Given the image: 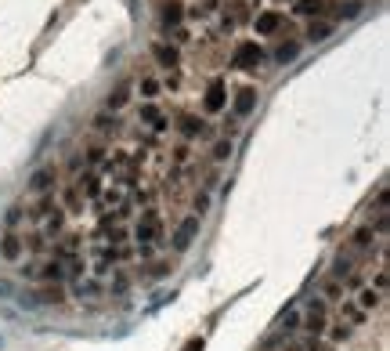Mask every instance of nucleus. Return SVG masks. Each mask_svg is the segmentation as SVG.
Masks as SVG:
<instances>
[{"instance_id":"nucleus-6","label":"nucleus","mask_w":390,"mask_h":351,"mask_svg":"<svg viewBox=\"0 0 390 351\" xmlns=\"http://www.w3.org/2000/svg\"><path fill=\"white\" fill-rule=\"evenodd\" d=\"M152 58H156V65L166 72V69H184L181 62H184V54H181V47L177 44H170V40H152Z\"/></svg>"},{"instance_id":"nucleus-11","label":"nucleus","mask_w":390,"mask_h":351,"mask_svg":"<svg viewBox=\"0 0 390 351\" xmlns=\"http://www.w3.org/2000/svg\"><path fill=\"white\" fill-rule=\"evenodd\" d=\"M134 91L141 95V102H159V95H163V84H159L156 72H145V77H138V80H134Z\"/></svg>"},{"instance_id":"nucleus-8","label":"nucleus","mask_w":390,"mask_h":351,"mask_svg":"<svg viewBox=\"0 0 390 351\" xmlns=\"http://www.w3.org/2000/svg\"><path fill=\"white\" fill-rule=\"evenodd\" d=\"M300 51H304V40H286V36H282V40H278V44L271 47L268 58H271L275 65H289V62L300 58Z\"/></svg>"},{"instance_id":"nucleus-1","label":"nucleus","mask_w":390,"mask_h":351,"mask_svg":"<svg viewBox=\"0 0 390 351\" xmlns=\"http://www.w3.org/2000/svg\"><path fill=\"white\" fill-rule=\"evenodd\" d=\"M199 113L206 120H217L220 113H228V84H225V77L210 80L206 95H202V102H199Z\"/></svg>"},{"instance_id":"nucleus-9","label":"nucleus","mask_w":390,"mask_h":351,"mask_svg":"<svg viewBox=\"0 0 390 351\" xmlns=\"http://www.w3.org/2000/svg\"><path fill=\"white\" fill-rule=\"evenodd\" d=\"M159 26L170 29V33L184 26V4H181V0H163V4H159Z\"/></svg>"},{"instance_id":"nucleus-7","label":"nucleus","mask_w":390,"mask_h":351,"mask_svg":"<svg viewBox=\"0 0 390 351\" xmlns=\"http://www.w3.org/2000/svg\"><path fill=\"white\" fill-rule=\"evenodd\" d=\"M130 98H134V77H127V80H120L113 91H108V98H105V113H123V109L130 105Z\"/></svg>"},{"instance_id":"nucleus-10","label":"nucleus","mask_w":390,"mask_h":351,"mask_svg":"<svg viewBox=\"0 0 390 351\" xmlns=\"http://www.w3.org/2000/svg\"><path fill=\"white\" fill-rule=\"evenodd\" d=\"M365 11V0H325V15H336L340 22H347V18H358Z\"/></svg>"},{"instance_id":"nucleus-3","label":"nucleus","mask_w":390,"mask_h":351,"mask_svg":"<svg viewBox=\"0 0 390 351\" xmlns=\"http://www.w3.org/2000/svg\"><path fill=\"white\" fill-rule=\"evenodd\" d=\"M260 62H268V51L260 47L257 40H238L235 51H231V65L243 69V72H257Z\"/></svg>"},{"instance_id":"nucleus-13","label":"nucleus","mask_w":390,"mask_h":351,"mask_svg":"<svg viewBox=\"0 0 390 351\" xmlns=\"http://www.w3.org/2000/svg\"><path fill=\"white\" fill-rule=\"evenodd\" d=\"M293 15L296 18H325V0H293Z\"/></svg>"},{"instance_id":"nucleus-2","label":"nucleus","mask_w":390,"mask_h":351,"mask_svg":"<svg viewBox=\"0 0 390 351\" xmlns=\"http://www.w3.org/2000/svg\"><path fill=\"white\" fill-rule=\"evenodd\" d=\"M138 123L145 127L148 134H156V138H166V131H170V116L163 113L159 102H141L138 105Z\"/></svg>"},{"instance_id":"nucleus-12","label":"nucleus","mask_w":390,"mask_h":351,"mask_svg":"<svg viewBox=\"0 0 390 351\" xmlns=\"http://www.w3.org/2000/svg\"><path fill=\"white\" fill-rule=\"evenodd\" d=\"M332 36V22L329 18H311L307 29H304V44H322Z\"/></svg>"},{"instance_id":"nucleus-5","label":"nucleus","mask_w":390,"mask_h":351,"mask_svg":"<svg viewBox=\"0 0 390 351\" xmlns=\"http://www.w3.org/2000/svg\"><path fill=\"white\" fill-rule=\"evenodd\" d=\"M257 98H260V91L253 84H243V87H235V95H231V113L238 120H250L257 113Z\"/></svg>"},{"instance_id":"nucleus-4","label":"nucleus","mask_w":390,"mask_h":351,"mask_svg":"<svg viewBox=\"0 0 390 351\" xmlns=\"http://www.w3.org/2000/svg\"><path fill=\"white\" fill-rule=\"evenodd\" d=\"M253 33L257 36H286V15L278 11V8H268V11H260L257 18H253Z\"/></svg>"}]
</instances>
